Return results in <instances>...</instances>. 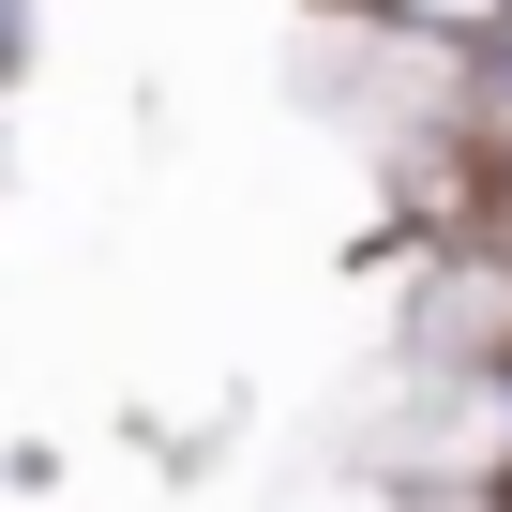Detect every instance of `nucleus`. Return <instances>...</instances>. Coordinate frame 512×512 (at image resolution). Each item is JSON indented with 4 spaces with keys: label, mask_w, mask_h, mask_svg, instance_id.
<instances>
[]
</instances>
